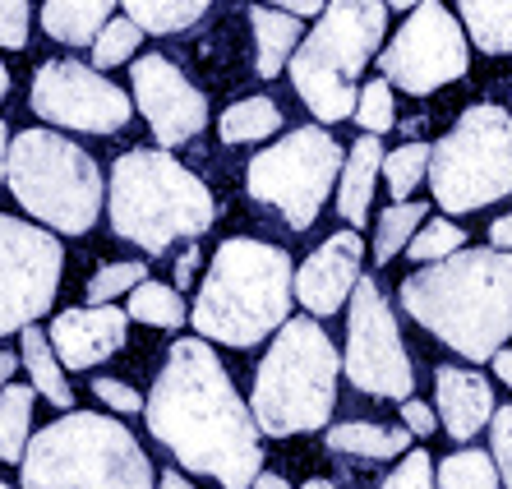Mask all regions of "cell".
I'll use <instances>...</instances> for the list:
<instances>
[{
	"mask_svg": "<svg viewBox=\"0 0 512 489\" xmlns=\"http://www.w3.org/2000/svg\"><path fill=\"white\" fill-rule=\"evenodd\" d=\"M143 416L148 434L185 471L213 476L222 489H250L263 471L259 420L213 356L208 337H180L171 346Z\"/></svg>",
	"mask_w": 512,
	"mask_h": 489,
	"instance_id": "6da1fadb",
	"label": "cell"
},
{
	"mask_svg": "<svg viewBox=\"0 0 512 489\" xmlns=\"http://www.w3.org/2000/svg\"><path fill=\"white\" fill-rule=\"evenodd\" d=\"M402 310L462 360H494L512 337V250H457L402 282Z\"/></svg>",
	"mask_w": 512,
	"mask_h": 489,
	"instance_id": "7a4b0ae2",
	"label": "cell"
},
{
	"mask_svg": "<svg viewBox=\"0 0 512 489\" xmlns=\"http://www.w3.org/2000/svg\"><path fill=\"white\" fill-rule=\"evenodd\" d=\"M296 277L286 250L268 240L231 236L217 245L199 300L190 310L194 333L222 346H254L291 319Z\"/></svg>",
	"mask_w": 512,
	"mask_h": 489,
	"instance_id": "3957f363",
	"label": "cell"
},
{
	"mask_svg": "<svg viewBox=\"0 0 512 489\" xmlns=\"http://www.w3.org/2000/svg\"><path fill=\"white\" fill-rule=\"evenodd\" d=\"M107 213L120 240L139 245L143 254H162L176 240L203 236L217 208L208 185L190 167H180L167 148H134L111 167Z\"/></svg>",
	"mask_w": 512,
	"mask_h": 489,
	"instance_id": "277c9868",
	"label": "cell"
},
{
	"mask_svg": "<svg viewBox=\"0 0 512 489\" xmlns=\"http://www.w3.org/2000/svg\"><path fill=\"white\" fill-rule=\"evenodd\" d=\"M337 356L333 337L319 328V319H286L277 328L268 356L254 374V420L268 439H291V434H314L328 425L337 406Z\"/></svg>",
	"mask_w": 512,
	"mask_h": 489,
	"instance_id": "5b68a950",
	"label": "cell"
},
{
	"mask_svg": "<svg viewBox=\"0 0 512 489\" xmlns=\"http://www.w3.org/2000/svg\"><path fill=\"white\" fill-rule=\"evenodd\" d=\"M24 489H153V462L125 425L70 411L37 430L24 448Z\"/></svg>",
	"mask_w": 512,
	"mask_h": 489,
	"instance_id": "8992f818",
	"label": "cell"
},
{
	"mask_svg": "<svg viewBox=\"0 0 512 489\" xmlns=\"http://www.w3.org/2000/svg\"><path fill=\"white\" fill-rule=\"evenodd\" d=\"M388 33V0H328L310 37L291 51V84L314 120L337 125L356 111L360 74Z\"/></svg>",
	"mask_w": 512,
	"mask_h": 489,
	"instance_id": "52a82bcc",
	"label": "cell"
},
{
	"mask_svg": "<svg viewBox=\"0 0 512 489\" xmlns=\"http://www.w3.org/2000/svg\"><path fill=\"white\" fill-rule=\"evenodd\" d=\"M19 208L60 236H84L102 217V171L79 144L51 130H24L10 139V176Z\"/></svg>",
	"mask_w": 512,
	"mask_h": 489,
	"instance_id": "ba28073f",
	"label": "cell"
},
{
	"mask_svg": "<svg viewBox=\"0 0 512 489\" xmlns=\"http://www.w3.org/2000/svg\"><path fill=\"white\" fill-rule=\"evenodd\" d=\"M429 190L443 213H476L512 194V111L476 102L429 153Z\"/></svg>",
	"mask_w": 512,
	"mask_h": 489,
	"instance_id": "9c48e42d",
	"label": "cell"
},
{
	"mask_svg": "<svg viewBox=\"0 0 512 489\" xmlns=\"http://www.w3.org/2000/svg\"><path fill=\"white\" fill-rule=\"evenodd\" d=\"M342 144L319 125H300L282 134L273 148L250 157L245 190L254 203H268L291 231H310L319 208L328 203V190L342 176Z\"/></svg>",
	"mask_w": 512,
	"mask_h": 489,
	"instance_id": "30bf717a",
	"label": "cell"
},
{
	"mask_svg": "<svg viewBox=\"0 0 512 489\" xmlns=\"http://www.w3.org/2000/svg\"><path fill=\"white\" fill-rule=\"evenodd\" d=\"M346 305H351L346 310V356H342L346 379L370 397L406 402L416 393V370H411V356H406L402 328L393 319L388 296L379 291L374 277H360Z\"/></svg>",
	"mask_w": 512,
	"mask_h": 489,
	"instance_id": "8fae6325",
	"label": "cell"
},
{
	"mask_svg": "<svg viewBox=\"0 0 512 489\" xmlns=\"http://www.w3.org/2000/svg\"><path fill=\"white\" fill-rule=\"evenodd\" d=\"M471 65V37L439 0H420L402 33L379 51V74L411 97H429L457 84Z\"/></svg>",
	"mask_w": 512,
	"mask_h": 489,
	"instance_id": "7c38bea8",
	"label": "cell"
},
{
	"mask_svg": "<svg viewBox=\"0 0 512 489\" xmlns=\"http://www.w3.org/2000/svg\"><path fill=\"white\" fill-rule=\"evenodd\" d=\"M65 250L51 231L0 213V337L24 333L56 305Z\"/></svg>",
	"mask_w": 512,
	"mask_h": 489,
	"instance_id": "4fadbf2b",
	"label": "cell"
},
{
	"mask_svg": "<svg viewBox=\"0 0 512 489\" xmlns=\"http://www.w3.org/2000/svg\"><path fill=\"white\" fill-rule=\"evenodd\" d=\"M28 102L42 120L79 134H116L134 116L130 97L120 93L107 74H97L93 65H79V60H47L33 74Z\"/></svg>",
	"mask_w": 512,
	"mask_h": 489,
	"instance_id": "5bb4252c",
	"label": "cell"
},
{
	"mask_svg": "<svg viewBox=\"0 0 512 489\" xmlns=\"http://www.w3.org/2000/svg\"><path fill=\"white\" fill-rule=\"evenodd\" d=\"M130 79H134V102H139L143 120L153 125V139L162 148L190 144L194 134L208 125V97L167 56H157V51L139 56L130 65Z\"/></svg>",
	"mask_w": 512,
	"mask_h": 489,
	"instance_id": "9a60e30c",
	"label": "cell"
},
{
	"mask_svg": "<svg viewBox=\"0 0 512 489\" xmlns=\"http://www.w3.org/2000/svg\"><path fill=\"white\" fill-rule=\"evenodd\" d=\"M360 259H365V245H360L356 231L328 236L319 250L296 268V300L314 319H333L346 300H351V291H356Z\"/></svg>",
	"mask_w": 512,
	"mask_h": 489,
	"instance_id": "2e32d148",
	"label": "cell"
},
{
	"mask_svg": "<svg viewBox=\"0 0 512 489\" xmlns=\"http://www.w3.org/2000/svg\"><path fill=\"white\" fill-rule=\"evenodd\" d=\"M130 333V310L116 305H84V310H65L51 319V346L65 370H93L97 360L116 356Z\"/></svg>",
	"mask_w": 512,
	"mask_h": 489,
	"instance_id": "e0dca14e",
	"label": "cell"
},
{
	"mask_svg": "<svg viewBox=\"0 0 512 489\" xmlns=\"http://www.w3.org/2000/svg\"><path fill=\"white\" fill-rule=\"evenodd\" d=\"M434 397H439L443 430L457 443H471L494 420V388H489V379L480 370L439 365L434 370Z\"/></svg>",
	"mask_w": 512,
	"mask_h": 489,
	"instance_id": "ac0fdd59",
	"label": "cell"
},
{
	"mask_svg": "<svg viewBox=\"0 0 512 489\" xmlns=\"http://www.w3.org/2000/svg\"><path fill=\"white\" fill-rule=\"evenodd\" d=\"M379 176H383L379 134H360L342 162V176H337V213H342L351 227H365V213H370V203H374Z\"/></svg>",
	"mask_w": 512,
	"mask_h": 489,
	"instance_id": "d6986e66",
	"label": "cell"
},
{
	"mask_svg": "<svg viewBox=\"0 0 512 489\" xmlns=\"http://www.w3.org/2000/svg\"><path fill=\"white\" fill-rule=\"evenodd\" d=\"M250 28H254V65H259L263 79H277L282 65L291 60V51L300 47V14L277 10V5H254Z\"/></svg>",
	"mask_w": 512,
	"mask_h": 489,
	"instance_id": "ffe728a7",
	"label": "cell"
},
{
	"mask_svg": "<svg viewBox=\"0 0 512 489\" xmlns=\"http://www.w3.org/2000/svg\"><path fill=\"white\" fill-rule=\"evenodd\" d=\"M116 0H47L42 5V28L51 42L65 47H93V37L107 28Z\"/></svg>",
	"mask_w": 512,
	"mask_h": 489,
	"instance_id": "44dd1931",
	"label": "cell"
},
{
	"mask_svg": "<svg viewBox=\"0 0 512 489\" xmlns=\"http://www.w3.org/2000/svg\"><path fill=\"white\" fill-rule=\"evenodd\" d=\"M416 439V434L406 430V425H365V420H346V425H333L328 430V448L333 453H346V457H402L406 443Z\"/></svg>",
	"mask_w": 512,
	"mask_h": 489,
	"instance_id": "7402d4cb",
	"label": "cell"
},
{
	"mask_svg": "<svg viewBox=\"0 0 512 489\" xmlns=\"http://www.w3.org/2000/svg\"><path fill=\"white\" fill-rule=\"evenodd\" d=\"M462 28L485 56H512V0H457Z\"/></svg>",
	"mask_w": 512,
	"mask_h": 489,
	"instance_id": "603a6c76",
	"label": "cell"
},
{
	"mask_svg": "<svg viewBox=\"0 0 512 489\" xmlns=\"http://www.w3.org/2000/svg\"><path fill=\"white\" fill-rule=\"evenodd\" d=\"M24 365H28V374H33L37 393L47 397L51 406H60V411H70L74 393H70V379H65V365H60L51 337L37 333V323H28L24 328Z\"/></svg>",
	"mask_w": 512,
	"mask_h": 489,
	"instance_id": "cb8c5ba5",
	"label": "cell"
},
{
	"mask_svg": "<svg viewBox=\"0 0 512 489\" xmlns=\"http://www.w3.org/2000/svg\"><path fill=\"white\" fill-rule=\"evenodd\" d=\"M222 144H259V139H273L282 130V111H277L273 97H240L222 111Z\"/></svg>",
	"mask_w": 512,
	"mask_h": 489,
	"instance_id": "d4e9b609",
	"label": "cell"
},
{
	"mask_svg": "<svg viewBox=\"0 0 512 489\" xmlns=\"http://www.w3.org/2000/svg\"><path fill=\"white\" fill-rule=\"evenodd\" d=\"M120 5H125V14H130L143 33L167 37V33H185V28L199 24L213 0H120Z\"/></svg>",
	"mask_w": 512,
	"mask_h": 489,
	"instance_id": "484cf974",
	"label": "cell"
},
{
	"mask_svg": "<svg viewBox=\"0 0 512 489\" xmlns=\"http://www.w3.org/2000/svg\"><path fill=\"white\" fill-rule=\"evenodd\" d=\"M33 393L24 383H5L0 388V462H24V448L33 439Z\"/></svg>",
	"mask_w": 512,
	"mask_h": 489,
	"instance_id": "4316f807",
	"label": "cell"
},
{
	"mask_svg": "<svg viewBox=\"0 0 512 489\" xmlns=\"http://www.w3.org/2000/svg\"><path fill=\"white\" fill-rule=\"evenodd\" d=\"M425 217H429V208L416 199H397L388 213H379V227H374V263H393L397 254H406V245H411V236L420 231Z\"/></svg>",
	"mask_w": 512,
	"mask_h": 489,
	"instance_id": "83f0119b",
	"label": "cell"
},
{
	"mask_svg": "<svg viewBox=\"0 0 512 489\" xmlns=\"http://www.w3.org/2000/svg\"><path fill=\"white\" fill-rule=\"evenodd\" d=\"M130 319L153 323V328H180L190 314H185V300H180L176 287H162V282L143 277L139 287L130 291Z\"/></svg>",
	"mask_w": 512,
	"mask_h": 489,
	"instance_id": "f1b7e54d",
	"label": "cell"
},
{
	"mask_svg": "<svg viewBox=\"0 0 512 489\" xmlns=\"http://www.w3.org/2000/svg\"><path fill=\"white\" fill-rule=\"evenodd\" d=\"M503 476L494 466V453L480 448H462V453L439 462V489H499Z\"/></svg>",
	"mask_w": 512,
	"mask_h": 489,
	"instance_id": "f546056e",
	"label": "cell"
},
{
	"mask_svg": "<svg viewBox=\"0 0 512 489\" xmlns=\"http://www.w3.org/2000/svg\"><path fill=\"white\" fill-rule=\"evenodd\" d=\"M429 153H434V144H402L393 153H383V180H388L393 199H411V190L429 176Z\"/></svg>",
	"mask_w": 512,
	"mask_h": 489,
	"instance_id": "4dcf8cb0",
	"label": "cell"
},
{
	"mask_svg": "<svg viewBox=\"0 0 512 489\" xmlns=\"http://www.w3.org/2000/svg\"><path fill=\"white\" fill-rule=\"evenodd\" d=\"M351 120L360 125V134H388V130L397 125V111H393V84H388L383 74H379V79H370L365 88H360Z\"/></svg>",
	"mask_w": 512,
	"mask_h": 489,
	"instance_id": "1f68e13d",
	"label": "cell"
},
{
	"mask_svg": "<svg viewBox=\"0 0 512 489\" xmlns=\"http://www.w3.org/2000/svg\"><path fill=\"white\" fill-rule=\"evenodd\" d=\"M466 245V231L457 227V222H443V217H434V222H420V231L411 236V245H406V259L416 263H434V259H448V254H457Z\"/></svg>",
	"mask_w": 512,
	"mask_h": 489,
	"instance_id": "d6a6232c",
	"label": "cell"
},
{
	"mask_svg": "<svg viewBox=\"0 0 512 489\" xmlns=\"http://www.w3.org/2000/svg\"><path fill=\"white\" fill-rule=\"evenodd\" d=\"M143 28L134 24L130 14L125 19H107V28L93 37V65L97 70H111V65H125V60L139 51Z\"/></svg>",
	"mask_w": 512,
	"mask_h": 489,
	"instance_id": "836d02e7",
	"label": "cell"
},
{
	"mask_svg": "<svg viewBox=\"0 0 512 489\" xmlns=\"http://www.w3.org/2000/svg\"><path fill=\"white\" fill-rule=\"evenodd\" d=\"M148 277V268H143V259H125V263H107V268H97L93 277H88V305H107V300L125 296V291H134Z\"/></svg>",
	"mask_w": 512,
	"mask_h": 489,
	"instance_id": "e575fe53",
	"label": "cell"
},
{
	"mask_svg": "<svg viewBox=\"0 0 512 489\" xmlns=\"http://www.w3.org/2000/svg\"><path fill=\"white\" fill-rule=\"evenodd\" d=\"M489 453H494V466H499L503 485L512 489V406L494 411V420H489Z\"/></svg>",
	"mask_w": 512,
	"mask_h": 489,
	"instance_id": "d590c367",
	"label": "cell"
},
{
	"mask_svg": "<svg viewBox=\"0 0 512 489\" xmlns=\"http://www.w3.org/2000/svg\"><path fill=\"white\" fill-rule=\"evenodd\" d=\"M383 489H439L434 485V462H429V453H406V462L383 480Z\"/></svg>",
	"mask_w": 512,
	"mask_h": 489,
	"instance_id": "8d00e7d4",
	"label": "cell"
},
{
	"mask_svg": "<svg viewBox=\"0 0 512 489\" xmlns=\"http://www.w3.org/2000/svg\"><path fill=\"white\" fill-rule=\"evenodd\" d=\"M28 42V0H0V47L19 51Z\"/></svg>",
	"mask_w": 512,
	"mask_h": 489,
	"instance_id": "74e56055",
	"label": "cell"
},
{
	"mask_svg": "<svg viewBox=\"0 0 512 489\" xmlns=\"http://www.w3.org/2000/svg\"><path fill=\"white\" fill-rule=\"evenodd\" d=\"M93 393L102 397V402H107L111 411H125V416L143 411V397L134 393L130 383H120V379H93Z\"/></svg>",
	"mask_w": 512,
	"mask_h": 489,
	"instance_id": "f35d334b",
	"label": "cell"
},
{
	"mask_svg": "<svg viewBox=\"0 0 512 489\" xmlns=\"http://www.w3.org/2000/svg\"><path fill=\"white\" fill-rule=\"evenodd\" d=\"M402 425H406L411 434H434V430H439V416H434L425 402L406 397V402H402Z\"/></svg>",
	"mask_w": 512,
	"mask_h": 489,
	"instance_id": "ab89813d",
	"label": "cell"
},
{
	"mask_svg": "<svg viewBox=\"0 0 512 489\" xmlns=\"http://www.w3.org/2000/svg\"><path fill=\"white\" fill-rule=\"evenodd\" d=\"M489 245H494V250H512V213L489 222Z\"/></svg>",
	"mask_w": 512,
	"mask_h": 489,
	"instance_id": "60d3db41",
	"label": "cell"
},
{
	"mask_svg": "<svg viewBox=\"0 0 512 489\" xmlns=\"http://www.w3.org/2000/svg\"><path fill=\"white\" fill-rule=\"evenodd\" d=\"M268 5H277V10H291V14H300V19L323 14V0H268Z\"/></svg>",
	"mask_w": 512,
	"mask_h": 489,
	"instance_id": "b9f144b4",
	"label": "cell"
},
{
	"mask_svg": "<svg viewBox=\"0 0 512 489\" xmlns=\"http://www.w3.org/2000/svg\"><path fill=\"white\" fill-rule=\"evenodd\" d=\"M194 268H199V250H185L176 259V287H190V282H194Z\"/></svg>",
	"mask_w": 512,
	"mask_h": 489,
	"instance_id": "7bdbcfd3",
	"label": "cell"
},
{
	"mask_svg": "<svg viewBox=\"0 0 512 489\" xmlns=\"http://www.w3.org/2000/svg\"><path fill=\"white\" fill-rule=\"evenodd\" d=\"M10 176V130H5V120H0V185Z\"/></svg>",
	"mask_w": 512,
	"mask_h": 489,
	"instance_id": "ee69618b",
	"label": "cell"
},
{
	"mask_svg": "<svg viewBox=\"0 0 512 489\" xmlns=\"http://www.w3.org/2000/svg\"><path fill=\"white\" fill-rule=\"evenodd\" d=\"M494 374H499V379L512 388V346H503L499 356H494Z\"/></svg>",
	"mask_w": 512,
	"mask_h": 489,
	"instance_id": "f6af8a7d",
	"label": "cell"
},
{
	"mask_svg": "<svg viewBox=\"0 0 512 489\" xmlns=\"http://www.w3.org/2000/svg\"><path fill=\"white\" fill-rule=\"evenodd\" d=\"M157 489H194L190 480L180 476V471H162V480H157Z\"/></svg>",
	"mask_w": 512,
	"mask_h": 489,
	"instance_id": "bcb514c9",
	"label": "cell"
},
{
	"mask_svg": "<svg viewBox=\"0 0 512 489\" xmlns=\"http://www.w3.org/2000/svg\"><path fill=\"white\" fill-rule=\"evenodd\" d=\"M250 489H286V480H282V476H273V471H259Z\"/></svg>",
	"mask_w": 512,
	"mask_h": 489,
	"instance_id": "7dc6e473",
	"label": "cell"
},
{
	"mask_svg": "<svg viewBox=\"0 0 512 489\" xmlns=\"http://www.w3.org/2000/svg\"><path fill=\"white\" fill-rule=\"evenodd\" d=\"M14 365H19V360H14V356H10V351H0V388H5V383H10Z\"/></svg>",
	"mask_w": 512,
	"mask_h": 489,
	"instance_id": "c3c4849f",
	"label": "cell"
},
{
	"mask_svg": "<svg viewBox=\"0 0 512 489\" xmlns=\"http://www.w3.org/2000/svg\"><path fill=\"white\" fill-rule=\"evenodd\" d=\"M5 93H10V70L0 65V102H5Z\"/></svg>",
	"mask_w": 512,
	"mask_h": 489,
	"instance_id": "681fc988",
	"label": "cell"
},
{
	"mask_svg": "<svg viewBox=\"0 0 512 489\" xmlns=\"http://www.w3.org/2000/svg\"><path fill=\"white\" fill-rule=\"evenodd\" d=\"M388 5H393V10H416L420 0H388Z\"/></svg>",
	"mask_w": 512,
	"mask_h": 489,
	"instance_id": "f907efd6",
	"label": "cell"
},
{
	"mask_svg": "<svg viewBox=\"0 0 512 489\" xmlns=\"http://www.w3.org/2000/svg\"><path fill=\"white\" fill-rule=\"evenodd\" d=\"M300 489H337V485H328V480H310V485H300Z\"/></svg>",
	"mask_w": 512,
	"mask_h": 489,
	"instance_id": "816d5d0a",
	"label": "cell"
},
{
	"mask_svg": "<svg viewBox=\"0 0 512 489\" xmlns=\"http://www.w3.org/2000/svg\"><path fill=\"white\" fill-rule=\"evenodd\" d=\"M0 489H10V485H0Z\"/></svg>",
	"mask_w": 512,
	"mask_h": 489,
	"instance_id": "f5cc1de1",
	"label": "cell"
}]
</instances>
